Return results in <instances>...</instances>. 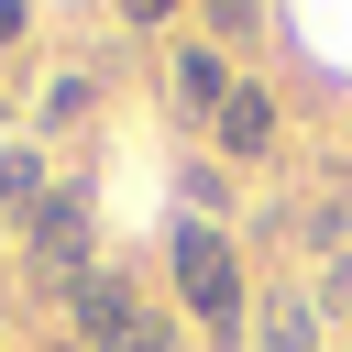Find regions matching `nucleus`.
<instances>
[{
  "label": "nucleus",
  "mask_w": 352,
  "mask_h": 352,
  "mask_svg": "<svg viewBox=\"0 0 352 352\" xmlns=\"http://www.w3.org/2000/svg\"><path fill=\"white\" fill-rule=\"evenodd\" d=\"M88 99H99L88 77H55V88H44V132H66V121H88Z\"/></svg>",
  "instance_id": "obj_7"
},
{
  "label": "nucleus",
  "mask_w": 352,
  "mask_h": 352,
  "mask_svg": "<svg viewBox=\"0 0 352 352\" xmlns=\"http://www.w3.org/2000/svg\"><path fill=\"white\" fill-rule=\"evenodd\" d=\"M88 220H99V209H88V187H66V176H55V198L22 220V264H33V286H44L55 308L99 275V231H88Z\"/></svg>",
  "instance_id": "obj_2"
},
{
  "label": "nucleus",
  "mask_w": 352,
  "mask_h": 352,
  "mask_svg": "<svg viewBox=\"0 0 352 352\" xmlns=\"http://www.w3.org/2000/svg\"><path fill=\"white\" fill-rule=\"evenodd\" d=\"M0 121H11V99H0Z\"/></svg>",
  "instance_id": "obj_9"
},
{
  "label": "nucleus",
  "mask_w": 352,
  "mask_h": 352,
  "mask_svg": "<svg viewBox=\"0 0 352 352\" xmlns=\"http://www.w3.org/2000/svg\"><path fill=\"white\" fill-rule=\"evenodd\" d=\"M22 33H33V11H11V0H0V44H22Z\"/></svg>",
  "instance_id": "obj_8"
},
{
  "label": "nucleus",
  "mask_w": 352,
  "mask_h": 352,
  "mask_svg": "<svg viewBox=\"0 0 352 352\" xmlns=\"http://www.w3.org/2000/svg\"><path fill=\"white\" fill-rule=\"evenodd\" d=\"M209 143H220V165H264V154L286 143V110H275V88H264V77H242V88L220 99Z\"/></svg>",
  "instance_id": "obj_5"
},
{
  "label": "nucleus",
  "mask_w": 352,
  "mask_h": 352,
  "mask_svg": "<svg viewBox=\"0 0 352 352\" xmlns=\"http://www.w3.org/2000/svg\"><path fill=\"white\" fill-rule=\"evenodd\" d=\"M0 220H11V209H0Z\"/></svg>",
  "instance_id": "obj_10"
},
{
  "label": "nucleus",
  "mask_w": 352,
  "mask_h": 352,
  "mask_svg": "<svg viewBox=\"0 0 352 352\" xmlns=\"http://www.w3.org/2000/svg\"><path fill=\"white\" fill-rule=\"evenodd\" d=\"M165 275H176V297H187V319L220 341V352H253V286H242V253H231V231L220 220H165Z\"/></svg>",
  "instance_id": "obj_1"
},
{
  "label": "nucleus",
  "mask_w": 352,
  "mask_h": 352,
  "mask_svg": "<svg viewBox=\"0 0 352 352\" xmlns=\"http://www.w3.org/2000/svg\"><path fill=\"white\" fill-rule=\"evenodd\" d=\"M132 330H143V286H132L121 264H99V275L66 297V341H77V352H121Z\"/></svg>",
  "instance_id": "obj_4"
},
{
  "label": "nucleus",
  "mask_w": 352,
  "mask_h": 352,
  "mask_svg": "<svg viewBox=\"0 0 352 352\" xmlns=\"http://www.w3.org/2000/svg\"><path fill=\"white\" fill-rule=\"evenodd\" d=\"M264 330H253V352H319V308L308 297H275V308H253Z\"/></svg>",
  "instance_id": "obj_6"
},
{
  "label": "nucleus",
  "mask_w": 352,
  "mask_h": 352,
  "mask_svg": "<svg viewBox=\"0 0 352 352\" xmlns=\"http://www.w3.org/2000/svg\"><path fill=\"white\" fill-rule=\"evenodd\" d=\"M231 88H242V66H231V55L209 44V33H187V44H165V110H176L187 132H209Z\"/></svg>",
  "instance_id": "obj_3"
}]
</instances>
